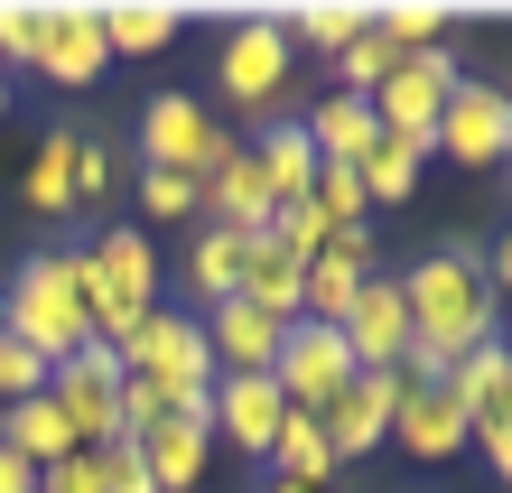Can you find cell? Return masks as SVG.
<instances>
[{"label":"cell","mask_w":512,"mask_h":493,"mask_svg":"<svg viewBox=\"0 0 512 493\" xmlns=\"http://www.w3.org/2000/svg\"><path fill=\"white\" fill-rule=\"evenodd\" d=\"M401 307H410V354L401 382H447V363H466L475 345H494V280L466 252H429L401 270Z\"/></svg>","instance_id":"1"},{"label":"cell","mask_w":512,"mask_h":493,"mask_svg":"<svg viewBox=\"0 0 512 493\" xmlns=\"http://www.w3.org/2000/svg\"><path fill=\"white\" fill-rule=\"evenodd\" d=\"M66 270L84 289V317H94L103 345H131V335L159 317V252L149 233H94V242H66Z\"/></svg>","instance_id":"2"},{"label":"cell","mask_w":512,"mask_h":493,"mask_svg":"<svg viewBox=\"0 0 512 493\" xmlns=\"http://www.w3.org/2000/svg\"><path fill=\"white\" fill-rule=\"evenodd\" d=\"M0 335H19L47 373L94 345V317H84V289H75L66 252H28V261L10 270V289H0Z\"/></svg>","instance_id":"3"},{"label":"cell","mask_w":512,"mask_h":493,"mask_svg":"<svg viewBox=\"0 0 512 493\" xmlns=\"http://www.w3.org/2000/svg\"><path fill=\"white\" fill-rule=\"evenodd\" d=\"M122 363H131V382L159 391V410H168V419H205V400H215L205 317H187V307H159V317H149L131 345H122Z\"/></svg>","instance_id":"4"},{"label":"cell","mask_w":512,"mask_h":493,"mask_svg":"<svg viewBox=\"0 0 512 493\" xmlns=\"http://www.w3.org/2000/svg\"><path fill=\"white\" fill-rule=\"evenodd\" d=\"M215 84H224V103L243 112V121H280L289 84H298V47H289L280 10L233 19V38H224V56H215Z\"/></svg>","instance_id":"5"},{"label":"cell","mask_w":512,"mask_h":493,"mask_svg":"<svg viewBox=\"0 0 512 493\" xmlns=\"http://www.w3.org/2000/svg\"><path fill=\"white\" fill-rule=\"evenodd\" d=\"M224 149H233V131H224L196 94H149V103H140V159H149V168L196 177V187H205V168H215Z\"/></svg>","instance_id":"6"},{"label":"cell","mask_w":512,"mask_h":493,"mask_svg":"<svg viewBox=\"0 0 512 493\" xmlns=\"http://www.w3.org/2000/svg\"><path fill=\"white\" fill-rule=\"evenodd\" d=\"M457 84H466V66L447 47H410V56H391V75H382V94H373V121H382L391 140H429Z\"/></svg>","instance_id":"7"},{"label":"cell","mask_w":512,"mask_h":493,"mask_svg":"<svg viewBox=\"0 0 512 493\" xmlns=\"http://www.w3.org/2000/svg\"><path fill=\"white\" fill-rule=\"evenodd\" d=\"M270 382H280L289 410H326L345 382H354V345H345V326H308L298 317L280 335V363H270Z\"/></svg>","instance_id":"8"},{"label":"cell","mask_w":512,"mask_h":493,"mask_svg":"<svg viewBox=\"0 0 512 493\" xmlns=\"http://www.w3.org/2000/svg\"><path fill=\"white\" fill-rule=\"evenodd\" d=\"M429 149H447L457 168H503L512 159V103H503V84H457L447 94V112H438V131H429Z\"/></svg>","instance_id":"9"},{"label":"cell","mask_w":512,"mask_h":493,"mask_svg":"<svg viewBox=\"0 0 512 493\" xmlns=\"http://www.w3.org/2000/svg\"><path fill=\"white\" fill-rule=\"evenodd\" d=\"M56 94H84L94 75H112V47H103V0H47V38H38V66Z\"/></svg>","instance_id":"10"},{"label":"cell","mask_w":512,"mask_h":493,"mask_svg":"<svg viewBox=\"0 0 512 493\" xmlns=\"http://www.w3.org/2000/svg\"><path fill=\"white\" fill-rule=\"evenodd\" d=\"M280 419H289V400H280L270 373H224L215 400H205V438H215V447H243V456H270Z\"/></svg>","instance_id":"11"},{"label":"cell","mask_w":512,"mask_h":493,"mask_svg":"<svg viewBox=\"0 0 512 493\" xmlns=\"http://www.w3.org/2000/svg\"><path fill=\"white\" fill-rule=\"evenodd\" d=\"M401 373H354L336 400L317 410V428H326V447H336V466L345 456H373V447H391V410H401Z\"/></svg>","instance_id":"12"},{"label":"cell","mask_w":512,"mask_h":493,"mask_svg":"<svg viewBox=\"0 0 512 493\" xmlns=\"http://www.w3.org/2000/svg\"><path fill=\"white\" fill-rule=\"evenodd\" d=\"M205 214H215L224 233H243V242H261L270 224H280V205H270V177H261V159H252V140H233L215 168H205Z\"/></svg>","instance_id":"13"},{"label":"cell","mask_w":512,"mask_h":493,"mask_svg":"<svg viewBox=\"0 0 512 493\" xmlns=\"http://www.w3.org/2000/svg\"><path fill=\"white\" fill-rule=\"evenodd\" d=\"M345 345H354V373H401L410 354V307H401V280H364V298L345 307Z\"/></svg>","instance_id":"14"},{"label":"cell","mask_w":512,"mask_h":493,"mask_svg":"<svg viewBox=\"0 0 512 493\" xmlns=\"http://www.w3.org/2000/svg\"><path fill=\"white\" fill-rule=\"evenodd\" d=\"M382 270V252H373V233H336L326 252L308 261V280H298V298H308V326H345V307L364 298V280Z\"/></svg>","instance_id":"15"},{"label":"cell","mask_w":512,"mask_h":493,"mask_svg":"<svg viewBox=\"0 0 512 493\" xmlns=\"http://www.w3.org/2000/svg\"><path fill=\"white\" fill-rule=\"evenodd\" d=\"M466 438H475V428H466V410H457V391H447V382H410L401 391V410H391V447H401V456L438 466V456H457Z\"/></svg>","instance_id":"16"},{"label":"cell","mask_w":512,"mask_h":493,"mask_svg":"<svg viewBox=\"0 0 512 493\" xmlns=\"http://www.w3.org/2000/svg\"><path fill=\"white\" fill-rule=\"evenodd\" d=\"M280 317H261V307H243V298H224V307H205V354H215V382L224 373H270L280 363Z\"/></svg>","instance_id":"17"},{"label":"cell","mask_w":512,"mask_h":493,"mask_svg":"<svg viewBox=\"0 0 512 493\" xmlns=\"http://www.w3.org/2000/svg\"><path fill=\"white\" fill-rule=\"evenodd\" d=\"M447 391H457V410L475 438H494V428H512V345L494 335V345H475L466 363H447Z\"/></svg>","instance_id":"18"},{"label":"cell","mask_w":512,"mask_h":493,"mask_svg":"<svg viewBox=\"0 0 512 493\" xmlns=\"http://www.w3.org/2000/svg\"><path fill=\"white\" fill-rule=\"evenodd\" d=\"M47 400H56V419L75 428V447H112V438H122V391L94 382L84 363H56V373H47Z\"/></svg>","instance_id":"19"},{"label":"cell","mask_w":512,"mask_h":493,"mask_svg":"<svg viewBox=\"0 0 512 493\" xmlns=\"http://www.w3.org/2000/svg\"><path fill=\"white\" fill-rule=\"evenodd\" d=\"M140 466L159 493H196L205 484V456H215V438H205V419H159V428H140Z\"/></svg>","instance_id":"20"},{"label":"cell","mask_w":512,"mask_h":493,"mask_svg":"<svg viewBox=\"0 0 512 493\" xmlns=\"http://www.w3.org/2000/svg\"><path fill=\"white\" fill-rule=\"evenodd\" d=\"M252 159H261V177H270V205H308V187H317V140H308V121H261L252 131Z\"/></svg>","instance_id":"21"},{"label":"cell","mask_w":512,"mask_h":493,"mask_svg":"<svg viewBox=\"0 0 512 493\" xmlns=\"http://www.w3.org/2000/svg\"><path fill=\"white\" fill-rule=\"evenodd\" d=\"M308 140H317V168H364L373 149H382V121L364 94H326L308 112Z\"/></svg>","instance_id":"22"},{"label":"cell","mask_w":512,"mask_h":493,"mask_svg":"<svg viewBox=\"0 0 512 493\" xmlns=\"http://www.w3.org/2000/svg\"><path fill=\"white\" fill-rule=\"evenodd\" d=\"M298 280H308V270H298L289 252H280V242H252V252H243V289H233V298H243V307H261V317H280V326H298V317H308V298H298Z\"/></svg>","instance_id":"23"},{"label":"cell","mask_w":512,"mask_h":493,"mask_svg":"<svg viewBox=\"0 0 512 493\" xmlns=\"http://www.w3.org/2000/svg\"><path fill=\"white\" fill-rule=\"evenodd\" d=\"M280 28H289L298 56H326V66H336V56L373 28V10L364 0H298V10H280Z\"/></svg>","instance_id":"24"},{"label":"cell","mask_w":512,"mask_h":493,"mask_svg":"<svg viewBox=\"0 0 512 493\" xmlns=\"http://www.w3.org/2000/svg\"><path fill=\"white\" fill-rule=\"evenodd\" d=\"M0 447H10L19 466H38V475H47V466H66V456H84V447H75V428L56 419V400H47V391H38V400H19V410H0Z\"/></svg>","instance_id":"25"},{"label":"cell","mask_w":512,"mask_h":493,"mask_svg":"<svg viewBox=\"0 0 512 493\" xmlns=\"http://www.w3.org/2000/svg\"><path fill=\"white\" fill-rule=\"evenodd\" d=\"M75 149H84V131H47L28 149V168H19V205L28 214H75Z\"/></svg>","instance_id":"26"},{"label":"cell","mask_w":512,"mask_h":493,"mask_svg":"<svg viewBox=\"0 0 512 493\" xmlns=\"http://www.w3.org/2000/svg\"><path fill=\"white\" fill-rule=\"evenodd\" d=\"M243 252H252L243 233H224V224H205V233L187 242V298H196V307H224L233 289H243Z\"/></svg>","instance_id":"27"},{"label":"cell","mask_w":512,"mask_h":493,"mask_svg":"<svg viewBox=\"0 0 512 493\" xmlns=\"http://www.w3.org/2000/svg\"><path fill=\"white\" fill-rule=\"evenodd\" d=\"M270 466H280V484H308V493L336 484V447H326L317 410H289V419H280V438H270Z\"/></svg>","instance_id":"28"},{"label":"cell","mask_w":512,"mask_h":493,"mask_svg":"<svg viewBox=\"0 0 512 493\" xmlns=\"http://www.w3.org/2000/svg\"><path fill=\"white\" fill-rule=\"evenodd\" d=\"M177 38V10H159V0H103V47L112 56H159Z\"/></svg>","instance_id":"29"},{"label":"cell","mask_w":512,"mask_h":493,"mask_svg":"<svg viewBox=\"0 0 512 493\" xmlns=\"http://www.w3.org/2000/svg\"><path fill=\"white\" fill-rule=\"evenodd\" d=\"M419 159H429V140H391V131H382V149L354 168V177H364V205H373V214H382V205H401V196L419 187Z\"/></svg>","instance_id":"30"},{"label":"cell","mask_w":512,"mask_h":493,"mask_svg":"<svg viewBox=\"0 0 512 493\" xmlns=\"http://www.w3.org/2000/svg\"><path fill=\"white\" fill-rule=\"evenodd\" d=\"M308 205H317L326 233H373V205H364V177H354V168H317Z\"/></svg>","instance_id":"31"},{"label":"cell","mask_w":512,"mask_h":493,"mask_svg":"<svg viewBox=\"0 0 512 493\" xmlns=\"http://www.w3.org/2000/svg\"><path fill=\"white\" fill-rule=\"evenodd\" d=\"M373 38L401 47V56L410 47H438L447 38V10H429V0H382V10H373Z\"/></svg>","instance_id":"32"},{"label":"cell","mask_w":512,"mask_h":493,"mask_svg":"<svg viewBox=\"0 0 512 493\" xmlns=\"http://www.w3.org/2000/svg\"><path fill=\"white\" fill-rule=\"evenodd\" d=\"M38 38H47V0H0V75L38 66Z\"/></svg>","instance_id":"33"},{"label":"cell","mask_w":512,"mask_h":493,"mask_svg":"<svg viewBox=\"0 0 512 493\" xmlns=\"http://www.w3.org/2000/svg\"><path fill=\"white\" fill-rule=\"evenodd\" d=\"M391 56H401V47H382L373 28H364V38L336 56V94H364V103H373V94H382V75H391Z\"/></svg>","instance_id":"34"},{"label":"cell","mask_w":512,"mask_h":493,"mask_svg":"<svg viewBox=\"0 0 512 493\" xmlns=\"http://www.w3.org/2000/svg\"><path fill=\"white\" fill-rule=\"evenodd\" d=\"M47 391V363L19 345V335H0V410H19V400H38Z\"/></svg>","instance_id":"35"},{"label":"cell","mask_w":512,"mask_h":493,"mask_svg":"<svg viewBox=\"0 0 512 493\" xmlns=\"http://www.w3.org/2000/svg\"><path fill=\"white\" fill-rule=\"evenodd\" d=\"M140 214H205V187L168 177V168H140Z\"/></svg>","instance_id":"36"},{"label":"cell","mask_w":512,"mask_h":493,"mask_svg":"<svg viewBox=\"0 0 512 493\" xmlns=\"http://www.w3.org/2000/svg\"><path fill=\"white\" fill-rule=\"evenodd\" d=\"M94 466H103V493H159V484H149V466H140V447H131V438L94 447Z\"/></svg>","instance_id":"37"},{"label":"cell","mask_w":512,"mask_h":493,"mask_svg":"<svg viewBox=\"0 0 512 493\" xmlns=\"http://www.w3.org/2000/svg\"><path fill=\"white\" fill-rule=\"evenodd\" d=\"M103 196H112V149L84 140V149H75V205H103Z\"/></svg>","instance_id":"38"},{"label":"cell","mask_w":512,"mask_h":493,"mask_svg":"<svg viewBox=\"0 0 512 493\" xmlns=\"http://www.w3.org/2000/svg\"><path fill=\"white\" fill-rule=\"evenodd\" d=\"M38 493H103V466H94V447H84V456H66V466H47V475H38Z\"/></svg>","instance_id":"39"},{"label":"cell","mask_w":512,"mask_h":493,"mask_svg":"<svg viewBox=\"0 0 512 493\" xmlns=\"http://www.w3.org/2000/svg\"><path fill=\"white\" fill-rule=\"evenodd\" d=\"M0 493H38V466H19L10 447H0Z\"/></svg>","instance_id":"40"},{"label":"cell","mask_w":512,"mask_h":493,"mask_svg":"<svg viewBox=\"0 0 512 493\" xmlns=\"http://www.w3.org/2000/svg\"><path fill=\"white\" fill-rule=\"evenodd\" d=\"M485 280H494V298H512V233L494 242V261H485Z\"/></svg>","instance_id":"41"},{"label":"cell","mask_w":512,"mask_h":493,"mask_svg":"<svg viewBox=\"0 0 512 493\" xmlns=\"http://www.w3.org/2000/svg\"><path fill=\"white\" fill-rule=\"evenodd\" d=\"M485 466H494V475L512 484V428H494V438H485Z\"/></svg>","instance_id":"42"},{"label":"cell","mask_w":512,"mask_h":493,"mask_svg":"<svg viewBox=\"0 0 512 493\" xmlns=\"http://www.w3.org/2000/svg\"><path fill=\"white\" fill-rule=\"evenodd\" d=\"M261 493H308V484H280V475H270V484H261Z\"/></svg>","instance_id":"43"},{"label":"cell","mask_w":512,"mask_h":493,"mask_svg":"<svg viewBox=\"0 0 512 493\" xmlns=\"http://www.w3.org/2000/svg\"><path fill=\"white\" fill-rule=\"evenodd\" d=\"M0 121H10V75H0Z\"/></svg>","instance_id":"44"},{"label":"cell","mask_w":512,"mask_h":493,"mask_svg":"<svg viewBox=\"0 0 512 493\" xmlns=\"http://www.w3.org/2000/svg\"><path fill=\"white\" fill-rule=\"evenodd\" d=\"M503 103H512V94H503Z\"/></svg>","instance_id":"45"}]
</instances>
